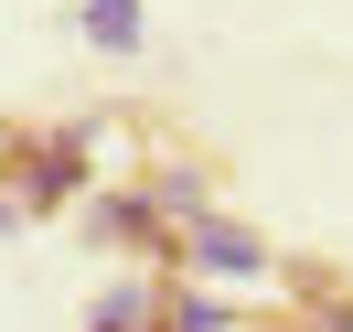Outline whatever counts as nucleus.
Wrapping results in <instances>:
<instances>
[{
  "mask_svg": "<svg viewBox=\"0 0 353 332\" xmlns=\"http://www.w3.org/2000/svg\"><path fill=\"white\" fill-rule=\"evenodd\" d=\"M182 257H193L203 279H268V268H279V257H268V236H257V225L214 215V204H203V215L182 225Z\"/></svg>",
  "mask_w": 353,
  "mask_h": 332,
  "instance_id": "obj_1",
  "label": "nucleus"
},
{
  "mask_svg": "<svg viewBox=\"0 0 353 332\" xmlns=\"http://www.w3.org/2000/svg\"><path fill=\"white\" fill-rule=\"evenodd\" d=\"M75 172H86V129H54V139H43V161L22 172V204H32V215H54V204L75 193Z\"/></svg>",
  "mask_w": 353,
  "mask_h": 332,
  "instance_id": "obj_2",
  "label": "nucleus"
},
{
  "mask_svg": "<svg viewBox=\"0 0 353 332\" xmlns=\"http://www.w3.org/2000/svg\"><path fill=\"white\" fill-rule=\"evenodd\" d=\"M75 32H86L97 54H139L150 43V11H139V0H75Z\"/></svg>",
  "mask_w": 353,
  "mask_h": 332,
  "instance_id": "obj_3",
  "label": "nucleus"
},
{
  "mask_svg": "<svg viewBox=\"0 0 353 332\" xmlns=\"http://www.w3.org/2000/svg\"><path fill=\"white\" fill-rule=\"evenodd\" d=\"M161 300H172V289H150V279H129V289H108V300L86 311V332H161Z\"/></svg>",
  "mask_w": 353,
  "mask_h": 332,
  "instance_id": "obj_4",
  "label": "nucleus"
},
{
  "mask_svg": "<svg viewBox=\"0 0 353 332\" xmlns=\"http://www.w3.org/2000/svg\"><path fill=\"white\" fill-rule=\"evenodd\" d=\"M97 225H108V236H161V193H108Z\"/></svg>",
  "mask_w": 353,
  "mask_h": 332,
  "instance_id": "obj_5",
  "label": "nucleus"
},
{
  "mask_svg": "<svg viewBox=\"0 0 353 332\" xmlns=\"http://www.w3.org/2000/svg\"><path fill=\"white\" fill-rule=\"evenodd\" d=\"M310 332H353V300H321V311H310Z\"/></svg>",
  "mask_w": 353,
  "mask_h": 332,
  "instance_id": "obj_6",
  "label": "nucleus"
},
{
  "mask_svg": "<svg viewBox=\"0 0 353 332\" xmlns=\"http://www.w3.org/2000/svg\"><path fill=\"white\" fill-rule=\"evenodd\" d=\"M22 215H32V204H11V193H0V225H22Z\"/></svg>",
  "mask_w": 353,
  "mask_h": 332,
  "instance_id": "obj_7",
  "label": "nucleus"
}]
</instances>
